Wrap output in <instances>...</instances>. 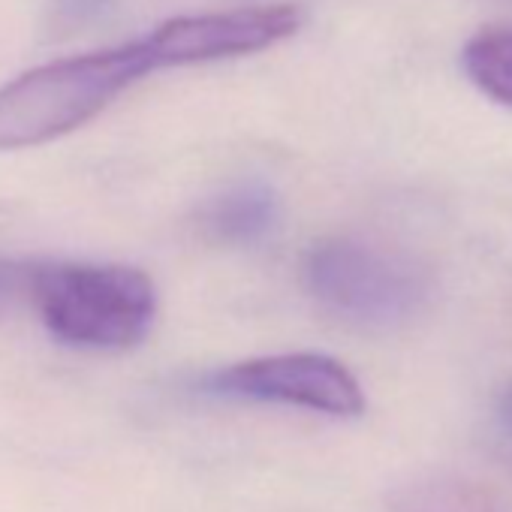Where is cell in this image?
<instances>
[{"label":"cell","mask_w":512,"mask_h":512,"mask_svg":"<svg viewBox=\"0 0 512 512\" xmlns=\"http://www.w3.org/2000/svg\"><path fill=\"white\" fill-rule=\"evenodd\" d=\"M278 199L266 184H235L202 208V229L223 244H253L272 232Z\"/></svg>","instance_id":"obj_6"},{"label":"cell","mask_w":512,"mask_h":512,"mask_svg":"<svg viewBox=\"0 0 512 512\" xmlns=\"http://www.w3.org/2000/svg\"><path fill=\"white\" fill-rule=\"evenodd\" d=\"M25 296L40 323L67 347H136L157 314L154 281L115 263H31Z\"/></svg>","instance_id":"obj_2"},{"label":"cell","mask_w":512,"mask_h":512,"mask_svg":"<svg viewBox=\"0 0 512 512\" xmlns=\"http://www.w3.org/2000/svg\"><path fill=\"white\" fill-rule=\"evenodd\" d=\"M497 422H500V431L512 440V386L500 395V404H497Z\"/></svg>","instance_id":"obj_10"},{"label":"cell","mask_w":512,"mask_h":512,"mask_svg":"<svg viewBox=\"0 0 512 512\" xmlns=\"http://www.w3.org/2000/svg\"><path fill=\"white\" fill-rule=\"evenodd\" d=\"M28 272H31V263L0 260V296H7V293H22L25 296Z\"/></svg>","instance_id":"obj_9"},{"label":"cell","mask_w":512,"mask_h":512,"mask_svg":"<svg viewBox=\"0 0 512 512\" xmlns=\"http://www.w3.org/2000/svg\"><path fill=\"white\" fill-rule=\"evenodd\" d=\"M461 67L485 97L512 109V25L479 28L464 43Z\"/></svg>","instance_id":"obj_8"},{"label":"cell","mask_w":512,"mask_h":512,"mask_svg":"<svg viewBox=\"0 0 512 512\" xmlns=\"http://www.w3.org/2000/svg\"><path fill=\"white\" fill-rule=\"evenodd\" d=\"M305 284L326 311L362 329H395L428 299V278L413 260L359 238L314 244Z\"/></svg>","instance_id":"obj_3"},{"label":"cell","mask_w":512,"mask_h":512,"mask_svg":"<svg viewBox=\"0 0 512 512\" xmlns=\"http://www.w3.org/2000/svg\"><path fill=\"white\" fill-rule=\"evenodd\" d=\"M392 512H503L500 494L464 476H422L389 494Z\"/></svg>","instance_id":"obj_7"},{"label":"cell","mask_w":512,"mask_h":512,"mask_svg":"<svg viewBox=\"0 0 512 512\" xmlns=\"http://www.w3.org/2000/svg\"><path fill=\"white\" fill-rule=\"evenodd\" d=\"M166 70L151 34L34 67L0 88V151L55 142L112 106L130 85Z\"/></svg>","instance_id":"obj_1"},{"label":"cell","mask_w":512,"mask_h":512,"mask_svg":"<svg viewBox=\"0 0 512 512\" xmlns=\"http://www.w3.org/2000/svg\"><path fill=\"white\" fill-rule=\"evenodd\" d=\"M305 25L299 4H260L223 13L175 16L151 31L166 67H193L266 52Z\"/></svg>","instance_id":"obj_5"},{"label":"cell","mask_w":512,"mask_h":512,"mask_svg":"<svg viewBox=\"0 0 512 512\" xmlns=\"http://www.w3.org/2000/svg\"><path fill=\"white\" fill-rule=\"evenodd\" d=\"M202 389L220 398L305 407L326 416H359L365 410L359 380L323 353H281L235 362L208 374Z\"/></svg>","instance_id":"obj_4"}]
</instances>
